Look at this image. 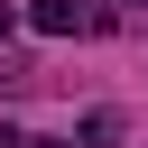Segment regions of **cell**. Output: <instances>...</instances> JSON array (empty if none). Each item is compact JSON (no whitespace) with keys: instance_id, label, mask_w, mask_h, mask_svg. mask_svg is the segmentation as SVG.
<instances>
[{"instance_id":"obj_1","label":"cell","mask_w":148,"mask_h":148,"mask_svg":"<svg viewBox=\"0 0 148 148\" xmlns=\"http://www.w3.org/2000/svg\"><path fill=\"white\" fill-rule=\"evenodd\" d=\"M28 28H37V37H83V28H102V9H92V0H37Z\"/></svg>"},{"instance_id":"obj_2","label":"cell","mask_w":148,"mask_h":148,"mask_svg":"<svg viewBox=\"0 0 148 148\" xmlns=\"http://www.w3.org/2000/svg\"><path fill=\"white\" fill-rule=\"evenodd\" d=\"M74 139H83V148H111V139H120V111H83Z\"/></svg>"},{"instance_id":"obj_3","label":"cell","mask_w":148,"mask_h":148,"mask_svg":"<svg viewBox=\"0 0 148 148\" xmlns=\"http://www.w3.org/2000/svg\"><path fill=\"white\" fill-rule=\"evenodd\" d=\"M18 148H74V139H18Z\"/></svg>"}]
</instances>
